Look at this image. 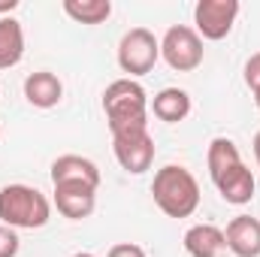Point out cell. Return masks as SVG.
Wrapping results in <instances>:
<instances>
[{
    "mask_svg": "<svg viewBox=\"0 0 260 257\" xmlns=\"http://www.w3.org/2000/svg\"><path fill=\"white\" fill-rule=\"evenodd\" d=\"M151 197L167 218H191L200 206V185L182 164H167L154 173Z\"/></svg>",
    "mask_w": 260,
    "mask_h": 257,
    "instance_id": "obj_1",
    "label": "cell"
},
{
    "mask_svg": "<svg viewBox=\"0 0 260 257\" xmlns=\"http://www.w3.org/2000/svg\"><path fill=\"white\" fill-rule=\"evenodd\" d=\"M103 112L109 133L148 127V94L136 79H115L103 91Z\"/></svg>",
    "mask_w": 260,
    "mask_h": 257,
    "instance_id": "obj_2",
    "label": "cell"
},
{
    "mask_svg": "<svg viewBox=\"0 0 260 257\" xmlns=\"http://www.w3.org/2000/svg\"><path fill=\"white\" fill-rule=\"evenodd\" d=\"M52 218L49 197L30 185L0 188V221L12 230H40Z\"/></svg>",
    "mask_w": 260,
    "mask_h": 257,
    "instance_id": "obj_3",
    "label": "cell"
},
{
    "mask_svg": "<svg viewBox=\"0 0 260 257\" xmlns=\"http://www.w3.org/2000/svg\"><path fill=\"white\" fill-rule=\"evenodd\" d=\"M160 61V40L148 27H130L118 43V67L127 73V79L151 73Z\"/></svg>",
    "mask_w": 260,
    "mask_h": 257,
    "instance_id": "obj_4",
    "label": "cell"
},
{
    "mask_svg": "<svg viewBox=\"0 0 260 257\" xmlns=\"http://www.w3.org/2000/svg\"><path fill=\"white\" fill-rule=\"evenodd\" d=\"M203 40L194 27L188 24H173L164 40H160V58L170 64V70H179V73H191L203 64Z\"/></svg>",
    "mask_w": 260,
    "mask_h": 257,
    "instance_id": "obj_5",
    "label": "cell"
},
{
    "mask_svg": "<svg viewBox=\"0 0 260 257\" xmlns=\"http://www.w3.org/2000/svg\"><path fill=\"white\" fill-rule=\"evenodd\" d=\"M112 151H115V160L121 164L124 173L142 176L145 170H151L157 148H154V139H151L148 127H133L112 133Z\"/></svg>",
    "mask_w": 260,
    "mask_h": 257,
    "instance_id": "obj_6",
    "label": "cell"
},
{
    "mask_svg": "<svg viewBox=\"0 0 260 257\" xmlns=\"http://www.w3.org/2000/svg\"><path fill=\"white\" fill-rule=\"evenodd\" d=\"M239 15V0H200L194 6V30L200 40H224L230 37Z\"/></svg>",
    "mask_w": 260,
    "mask_h": 257,
    "instance_id": "obj_7",
    "label": "cell"
},
{
    "mask_svg": "<svg viewBox=\"0 0 260 257\" xmlns=\"http://www.w3.org/2000/svg\"><path fill=\"white\" fill-rule=\"evenodd\" d=\"M52 185H88L100 188V170L82 154H61L52 164Z\"/></svg>",
    "mask_w": 260,
    "mask_h": 257,
    "instance_id": "obj_8",
    "label": "cell"
},
{
    "mask_svg": "<svg viewBox=\"0 0 260 257\" xmlns=\"http://www.w3.org/2000/svg\"><path fill=\"white\" fill-rule=\"evenodd\" d=\"M55 206L70 221H85L97 209V188H88V185H55Z\"/></svg>",
    "mask_w": 260,
    "mask_h": 257,
    "instance_id": "obj_9",
    "label": "cell"
},
{
    "mask_svg": "<svg viewBox=\"0 0 260 257\" xmlns=\"http://www.w3.org/2000/svg\"><path fill=\"white\" fill-rule=\"evenodd\" d=\"M224 239H227V251H230V254L260 257V218L236 215V218L227 224Z\"/></svg>",
    "mask_w": 260,
    "mask_h": 257,
    "instance_id": "obj_10",
    "label": "cell"
},
{
    "mask_svg": "<svg viewBox=\"0 0 260 257\" xmlns=\"http://www.w3.org/2000/svg\"><path fill=\"white\" fill-rule=\"evenodd\" d=\"M24 97L37 109H52L64 100V82L49 70H37L24 79Z\"/></svg>",
    "mask_w": 260,
    "mask_h": 257,
    "instance_id": "obj_11",
    "label": "cell"
},
{
    "mask_svg": "<svg viewBox=\"0 0 260 257\" xmlns=\"http://www.w3.org/2000/svg\"><path fill=\"white\" fill-rule=\"evenodd\" d=\"M185 251L191 257H221L227 251V239H224V230L215 227V224H194L185 239H182Z\"/></svg>",
    "mask_w": 260,
    "mask_h": 257,
    "instance_id": "obj_12",
    "label": "cell"
},
{
    "mask_svg": "<svg viewBox=\"0 0 260 257\" xmlns=\"http://www.w3.org/2000/svg\"><path fill=\"white\" fill-rule=\"evenodd\" d=\"M206 167H209V176H212L215 185H218L227 173H233L236 167H242V154H239L236 142L227 139V136H215V139L209 142V151H206Z\"/></svg>",
    "mask_w": 260,
    "mask_h": 257,
    "instance_id": "obj_13",
    "label": "cell"
},
{
    "mask_svg": "<svg viewBox=\"0 0 260 257\" xmlns=\"http://www.w3.org/2000/svg\"><path fill=\"white\" fill-rule=\"evenodd\" d=\"M151 112L167 124H179L191 115V94L182 91V88H164V91L154 94Z\"/></svg>",
    "mask_w": 260,
    "mask_h": 257,
    "instance_id": "obj_14",
    "label": "cell"
},
{
    "mask_svg": "<svg viewBox=\"0 0 260 257\" xmlns=\"http://www.w3.org/2000/svg\"><path fill=\"white\" fill-rule=\"evenodd\" d=\"M215 188L224 197V203H230V206H245V203H251L257 182H254V173L242 164V167H236L233 173H227Z\"/></svg>",
    "mask_w": 260,
    "mask_h": 257,
    "instance_id": "obj_15",
    "label": "cell"
},
{
    "mask_svg": "<svg viewBox=\"0 0 260 257\" xmlns=\"http://www.w3.org/2000/svg\"><path fill=\"white\" fill-rule=\"evenodd\" d=\"M24 58V27L18 18H0V70H9Z\"/></svg>",
    "mask_w": 260,
    "mask_h": 257,
    "instance_id": "obj_16",
    "label": "cell"
},
{
    "mask_svg": "<svg viewBox=\"0 0 260 257\" xmlns=\"http://www.w3.org/2000/svg\"><path fill=\"white\" fill-rule=\"evenodd\" d=\"M61 6L76 24H103L112 15L109 0H64Z\"/></svg>",
    "mask_w": 260,
    "mask_h": 257,
    "instance_id": "obj_17",
    "label": "cell"
},
{
    "mask_svg": "<svg viewBox=\"0 0 260 257\" xmlns=\"http://www.w3.org/2000/svg\"><path fill=\"white\" fill-rule=\"evenodd\" d=\"M18 248H21L18 233H15L12 227L0 224V257H15V254H18Z\"/></svg>",
    "mask_w": 260,
    "mask_h": 257,
    "instance_id": "obj_18",
    "label": "cell"
},
{
    "mask_svg": "<svg viewBox=\"0 0 260 257\" xmlns=\"http://www.w3.org/2000/svg\"><path fill=\"white\" fill-rule=\"evenodd\" d=\"M245 85H248L251 91H257L260 88V52L245 61Z\"/></svg>",
    "mask_w": 260,
    "mask_h": 257,
    "instance_id": "obj_19",
    "label": "cell"
},
{
    "mask_svg": "<svg viewBox=\"0 0 260 257\" xmlns=\"http://www.w3.org/2000/svg\"><path fill=\"white\" fill-rule=\"evenodd\" d=\"M106 257H145V251H142L139 245H133V242H118V245L109 248Z\"/></svg>",
    "mask_w": 260,
    "mask_h": 257,
    "instance_id": "obj_20",
    "label": "cell"
},
{
    "mask_svg": "<svg viewBox=\"0 0 260 257\" xmlns=\"http://www.w3.org/2000/svg\"><path fill=\"white\" fill-rule=\"evenodd\" d=\"M18 6V0H0V12H12Z\"/></svg>",
    "mask_w": 260,
    "mask_h": 257,
    "instance_id": "obj_21",
    "label": "cell"
},
{
    "mask_svg": "<svg viewBox=\"0 0 260 257\" xmlns=\"http://www.w3.org/2000/svg\"><path fill=\"white\" fill-rule=\"evenodd\" d=\"M254 157H257V167H260V130L254 133Z\"/></svg>",
    "mask_w": 260,
    "mask_h": 257,
    "instance_id": "obj_22",
    "label": "cell"
},
{
    "mask_svg": "<svg viewBox=\"0 0 260 257\" xmlns=\"http://www.w3.org/2000/svg\"><path fill=\"white\" fill-rule=\"evenodd\" d=\"M70 257H94L91 251H76V254H70Z\"/></svg>",
    "mask_w": 260,
    "mask_h": 257,
    "instance_id": "obj_23",
    "label": "cell"
},
{
    "mask_svg": "<svg viewBox=\"0 0 260 257\" xmlns=\"http://www.w3.org/2000/svg\"><path fill=\"white\" fill-rule=\"evenodd\" d=\"M251 94H254V103H257V109H260V88L257 91H251Z\"/></svg>",
    "mask_w": 260,
    "mask_h": 257,
    "instance_id": "obj_24",
    "label": "cell"
},
{
    "mask_svg": "<svg viewBox=\"0 0 260 257\" xmlns=\"http://www.w3.org/2000/svg\"><path fill=\"white\" fill-rule=\"evenodd\" d=\"M0 133H3V130H0Z\"/></svg>",
    "mask_w": 260,
    "mask_h": 257,
    "instance_id": "obj_25",
    "label": "cell"
}]
</instances>
